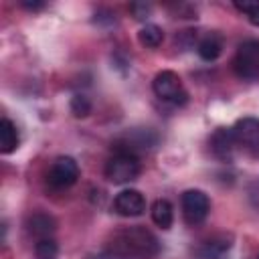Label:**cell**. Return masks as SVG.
Returning <instances> with one entry per match:
<instances>
[{"mask_svg": "<svg viewBox=\"0 0 259 259\" xmlns=\"http://www.w3.org/2000/svg\"><path fill=\"white\" fill-rule=\"evenodd\" d=\"M130 10L134 12V18H138V20H146V18L150 16V12H152V6L146 4V2H134V4L130 6Z\"/></svg>", "mask_w": 259, "mask_h": 259, "instance_id": "obj_19", "label": "cell"}, {"mask_svg": "<svg viewBox=\"0 0 259 259\" xmlns=\"http://www.w3.org/2000/svg\"><path fill=\"white\" fill-rule=\"evenodd\" d=\"M113 208L117 214L121 217H140L146 210V198L142 192L130 188V190H121L115 198H113Z\"/></svg>", "mask_w": 259, "mask_h": 259, "instance_id": "obj_8", "label": "cell"}, {"mask_svg": "<svg viewBox=\"0 0 259 259\" xmlns=\"http://www.w3.org/2000/svg\"><path fill=\"white\" fill-rule=\"evenodd\" d=\"M158 251L160 243L146 227L121 229L107 243V255L111 259H154Z\"/></svg>", "mask_w": 259, "mask_h": 259, "instance_id": "obj_1", "label": "cell"}, {"mask_svg": "<svg viewBox=\"0 0 259 259\" xmlns=\"http://www.w3.org/2000/svg\"><path fill=\"white\" fill-rule=\"evenodd\" d=\"M138 40H140L144 47H148V49H156V47H160L162 40H164V30H162L158 24H146V26L140 28Z\"/></svg>", "mask_w": 259, "mask_h": 259, "instance_id": "obj_15", "label": "cell"}, {"mask_svg": "<svg viewBox=\"0 0 259 259\" xmlns=\"http://www.w3.org/2000/svg\"><path fill=\"white\" fill-rule=\"evenodd\" d=\"M152 89L158 99L174 105H184L188 99V93L184 91L182 81L174 71H160L152 81Z\"/></svg>", "mask_w": 259, "mask_h": 259, "instance_id": "obj_4", "label": "cell"}, {"mask_svg": "<svg viewBox=\"0 0 259 259\" xmlns=\"http://www.w3.org/2000/svg\"><path fill=\"white\" fill-rule=\"evenodd\" d=\"M34 255H36V259H57L59 257V247H57L55 239L53 237L38 239L36 245H34Z\"/></svg>", "mask_w": 259, "mask_h": 259, "instance_id": "obj_16", "label": "cell"}, {"mask_svg": "<svg viewBox=\"0 0 259 259\" xmlns=\"http://www.w3.org/2000/svg\"><path fill=\"white\" fill-rule=\"evenodd\" d=\"M105 178L113 184H125L140 174V162L134 154L127 152H115L107 164H105Z\"/></svg>", "mask_w": 259, "mask_h": 259, "instance_id": "obj_3", "label": "cell"}, {"mask_svg": "<svg viewBox=\"0 0 259 259\" xmlns=\"http://www.w3.org/2000/svg\"><path fill=\"white\" fill-rule=\"evenodd\" d=\"M22 6L28 10H38V8H42V2H22Z\"/></svg>", "mask_w": 259, "mask_h": 259, "instance_id": "obj_20", "label": "cell"}, {"mask_svg": "<svg viewBox=\"0 0 259 259\" xmlns=\"http://www.w3.org/2000/svg\"><path fill=\"white\" fill-rule=\"evenodd\" d=\"M231 243L225 239H208L196 247V257L198 259H225Z\"/></svg>", "mask_w": 259, "mask_h": 259, "instance_id": "obj_11", "label": "cell"}, {"mask_svg": "<svg viewBox=\"0 0 259 259\" xmlns=\"http://www.w3.org/2000/svg\"><path fill=\"white\" fill-rule=\"evenodd\" d=\"M233 134H235L237 146H241L245 152L253 156L259 154V119L257 117H241L233 125Z\"/></svg>", "mask_w": 259, "mask_h": 259, "instance_id": "obj_7", "label": "cell"}, {"mask_svg": "<svg viewBox=\"0 0 259 259\" xmlns=\"http://www.w3.org/2000/svg\"><path fill=\"white\" fill-rule=\"evenodd\" d=\"M26 229L36 239H47V237H51L55 233V219L45 214V212H34L26 221Z\"/></svg>", "mask_w": 259, "mask_h": 259, "instance_id": "obj_10", "label": "cell"}, {"mask_svg": "<svg viewBox=\"0 0 259 259\" xmlns=\"http://www.w3.org/2000/svg\"><path fill=\"white\" fill-rule=\"evenodd\" d=\"M210 150L219 160L229 162L237 150V140H235L233 127H219L210 136Z\"/></svg>", "mask_w": 259, "mask_h": 259, "instance_id": "obj_9", "label": "cell"}, {"mask_svg": "<svg viewBox=\"0 0 259 259\" xmlns=\"http://www.w3.org/2000/svg\"><path fill=\"white\" fill-rule=\"evenodd\" d=\"M235 8L241 10L251 24L259 26V2H235Z\"/></svg>", "mask_w": 259, "mask_h": 259, "instance_id": "obj_18", "label": "cell"}, {"mask_svg": "<svg viewBox=\"0 0 259 259\" xmlns=\"http://www.w3.org/2000/svg\"><path fill=\"white\" fill-rule=\"evenodd\" d=\"M198 55L204 61H214L223 53V36L219 32H208L200 42H198Z\"/></svg>", "mask_w": 259, "mask_h": 259, "instance_id": "obj_12", "label": "cell"}, {"mask_svg": "<svg viewBox=\"0 0 259 259\" xmlns=\"http://www.w3.org/2000/svg\"><path fill=\"white\" fill-rule=\"evenodd\" d=\"M182 214H184V221L188 225H200L206 217H208V210H210V200L208 196L202 192V190H186L182 192Z\"/></svg>", "mask_w": 259, "mask_h": 259, "instance_id": "obj_5", "label": "cell"}, {"mask_svg": "<svg viewBox=\"0 0 259 259\" xmlns=\"http://www.w3.org/2000/svg\"><path fill=\"white\" fill-rule=\"evenodd\" d=\"M152 221L160 227V229H170L172 221H174V212H172V204L164 198H158L152 204Z\"/></svg>", "mask_w": 259, "mask_h": 259, "instance_id": "obj_14", "label": "cell"}, {"mask_svg": "<svg viewBox=\"0 0 259 259\" xmlns=\"http://www.w3.org/2000/svg\"><path fill=\"white\" fill-rule=\"evenodd\" d=\"M233 69L241 79H247V81L259 79V40L257 38H249L239 45L233 59Z\"/></svg>", "mask_w": 259, "mask_h": 259, "instance_id": "obj_2", "label": "cell"}, {"mask_svg": "<svg viewBox=\"0 0 259 259\" xmlns=\"http://www.w3.org/2000/svg\"><path fill=\"white\" fill-rule=\"evenodd\" d=\"M79 178V164L71 156H59L47 174V180L53 188H69Z\"/></svg>", "mask_w": 259, "mask_h": 259, "instance_id": "obj_6", "label": "cell"}, {"mask_svg": "<svg viewBox=\"0 0 259 259\" xmlns=\"http://www.w3.org/2000/svg\"><path fill=\"white\" fill-rule=\"evenodd\" d=\"M16 148H18V130L8 117H2L0 119V152L10 154Z\"/></svg>", "mask_w": 259, "mask_h": 259, "instance_id": "obj_13", "label": "cell"}, {"mask_svg": "<svg viewBox=\"0 0 259 259\" xmlns=\"http://www.w3.org/2000/svg\"><path fill=\"white\" fill-rule=\"evenodd\" d=\"M69 107H71V113H73L75 117H87V115L91 113V101H89V97H85L83 93L73 95Z\"/></svg>", "mask_w": 259, "mask_h": 259, "instance_id": "obj_17", "label": "cell"}]
</instances>
